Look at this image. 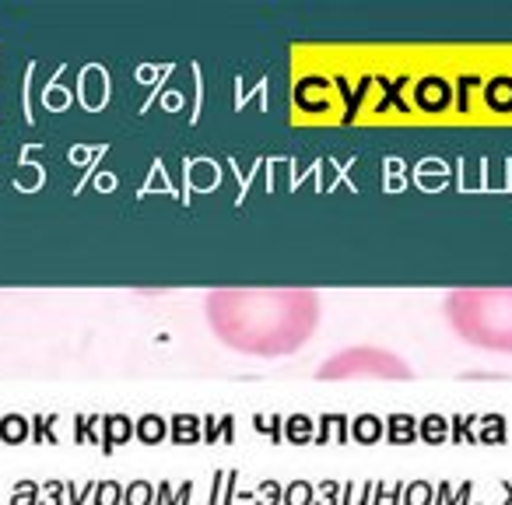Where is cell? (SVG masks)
<instances>
[{"mask_svg": "<svg viewBox=\"0 0 512 505\" xmlns=\"http://www.w3.org/2000/svg\"><path fill=\"white\" fill-rule=\"evenodd\" d=\"M211 334L249 358H285L306 348L323 316L313 288H214L204 299Z\"/></svg>", "mask_w": 512, "mask_h": 505, "instance_id": "cell-1", "label": "cell"}, {"mask_svg": "<svg viewBox=\"0 0 512 505\" xmlns=\"http://www.w3.org/2000/svg\"><path fill=\"white\" fill-rule=\"evenodd\" d=\"M316 376L323 383H337V379H414V369L397 355V351L376 348V344H355V348H344L337 355H330L320 365Z\"/></svg>", "mask_w": 512, "mask_h": 505, "instance_id": "cell-3", "label": "cell"}, {"mask_svg": "<svg viewBox=\"0 0 512 505\" xmlns=\"http://www.w3.org/2000/svg\"><path fill=\"white\" fill-rule=\"evenodd\" d=\"M442 316L463 344L512 355V288H460L442 299Z\"/></svg>", "mask_w": 512, "mask_h": 505, "instance_id": "cell-2", "label": "cell"}]
</instances>
